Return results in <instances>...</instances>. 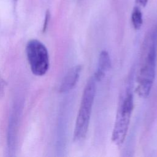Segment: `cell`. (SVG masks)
Here are the masks:
<instances>
[{
	"mask_svg": "<svg viewBox=\"0 0 157 157\" xmlns=\"http://www.w3.org/2000/svg\"><path fill=\"white\" fill-rule=\"evenodd\" d=\"M144 54L137 78L136 91L139 96L147 98L151 90L155 77L157 57V28L151 33Z\"/></svg>",
	"mask_w": 157,
	"mask_h": 157,
	"instance_id": "6da1fadb",
	"label": "cell"
},
{
	"mask_svg": "<svg viewBox=\"0 0 157 157\" xmlns=\"http://www.w3.org/2000/svg\"><path fill=\"white\" fill-rule=\"evenodd\" d=\"M81 71L82 66L80 65H77L71 68L63 78L59 87V91L66 93L72 90L79 79Z\"/></svg>",
	"mask_w": 157,
	"mask_h": 157,
	"instance_id": "5b68a950",
	"label": "cell"
},
{
	"mask_svg": "<svg viewBox=\"0 0 157 157\" xmlns=\"http://www.w3.org/2000/svg\"><path fill=\"white\" fill-rule=\"evenodd\" d=\"M49 18H50V13L48 12H47L46 13V15H45V22H44V28H43L44 31H45L47 28V24H48V22L49 20Z\"/></svg>",
	"mask_w": 157,
	"mask_h": 157,
	"instance_id": "ba28073f",
	"label": "cell"
},
{
	"mask_svg": "<svg viewBox=\"0 0 157 157\" xmlns=\"http://www.w3.org/2000/svg\"><path fill=\"white\" fill-rule=\"evenodd\" d=\"M110 67L111 60L109 54L106 50H102L99 54L97 70L93 76L96 82L100 81Z\"/></svg>",
	"mask_w": 157,
	"mask_h": 157,
	"instance_id": "8992f818",
	"label": "cell"
},
{
	"mask_svg": "<svg viewBox=\"0 0 157 157\" xmlns=\"http://www.w3.org/2000/svg\"><path fill=\"white\" fill-rule=\"evenodd\" d=\"M136 2L142 7H145L148 2V0H136Z\"/></svg>",
	"mask_w": 157,
	"mask_h": 157,
	"instance_id": "9c48e42d",
	"label": "cell"
},
{
	"mask_svg": "<svg viewBox=\"0 0 157 157\" xmlns=\"http://www.w3.org/2000/svg\"><path fill=\"white\" fill-rule=\"evenodd\" d=\"M26 52L32 72L38 76L44 75L49 67V56L45 46L33 39L28 42Z\"/></svg>",
	"mask_w": 157,
	"mask_h": 157,
	"instance_id": "277c9868",
	"label": "cell"
},
{
	"mask_svg": "<svg viewBox=\"0 0 157 157\" xmlns=\"http://www.w3.org/2000/svg\"><path fill=\"white\" fill-rule=\"evenodd\" d=\"M96 82L94 77H91L84 88L74 127L73 137L75 141L82 140L86 136L96 95Z\"/></svg>",
	"mask_w": 157,
	"mask_h": 157,
	"instance_id": "7a4b0ae2",
	"label": "cell"
},
{
	"mask_svg": "<svg viewBox=\"0 0 157 157\" xmlns=\"http://www.w3.org/2000/svg\"><path fill=\"white\" fill-rule=\"evenodd\" d=\"M131 22L134 28L136 30L139 29L142 25V14L140 9L137 6L134 7L132 11Z\"/></svg>",
	"mask_w": 157,
	"mask_h": 157,
	"instance_id": "52a82bcc",
	"label": "cell"
},
{
	"mask_svg": "<svg viewBox=\"0 0 157 157\" xmlns=\"http://www.w3.org/2000/svg\"><path fill=\"white\" fill-rule=\"evenodd\" d=\"M4 91V86H3V83L0 78V97L1 96V95L2 94Z\"/></svg>",
	"mask_w": 157,
	"mask_h": 157,
	"instance_id": "30bf717a",
	"label": "cell"
},
{
	"mask_svg": "<svg viewBox=\"0 0 157 157\" xmlns=\"http://www.w3.org/2000/svg\"><path fill=\"white\" fill-rule=\"evenodd\" d=\"M133 109V94L131 90H128L118 108L112 131V140L117 145H121L125 140Z\"/></svg>",
	"mask_w": 157,
	"mask_h": 157,
	"instance_id": "3957f363",
	"label": "cell"
}]
</instances>
